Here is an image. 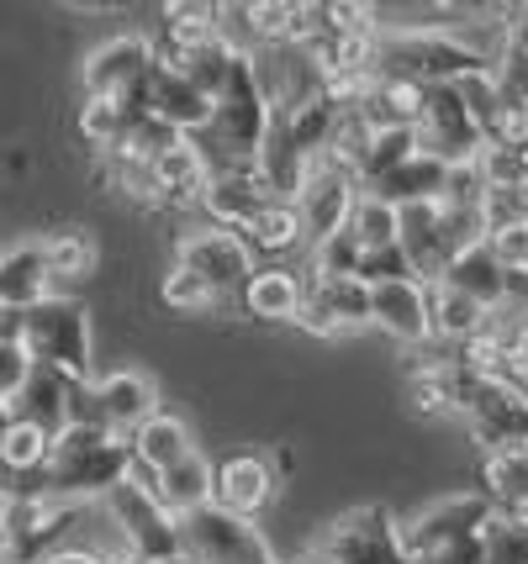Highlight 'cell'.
I'll return each mask as SVG.
<instances>
[{
    "label": "cell",
    "instance_id": "1",
    "mask_svg": "<svg viewBox=\"0 0 528 564\" xmlns=\"http://www.w3.org/2000/svg\"><path fill=\"white\" fill-rule=\"evenodd\" d=\"M492 69V53L471 48L454 32H433V26H380L376 37V74H397V79H418V85H460L465 74Z\"/></svg>",
    "mask_w": 528,
    "mask_h": 564
},
{
    "label": "cell",
    "instance_id": "2",
    "mask_svg": "<svg viewBox=\"0 0 528 564\" xmlns=\"http://www.w3.org/2000/svg\"><path fill=\"white\" fill-rule=\"evenodd\" d=\"M132 469V448L127 438L106 433V427H64L53 438L49 454V486L53 501H79V496H111Z\"/></svg>",
    "mask_w": 528,
    "mask_h": 564
},
{
    "label": "cell",
    "instance_id": "3",
    "mask_svg": "<svg viewBox=\"0 0 528 564\" xmlns=\"http://www.w3.org/2000/svg\"><path fill=\"white\" fill-rule=\"evenodd\" d=\"M22 348L32 365L58 369L64 380H90V317L69 295H49L22 312Z\"/></svg>",
    "mask_w": 528,
    "mask_h": 564
},
{
    "label": "cell",
    "instance_id": "4",
    "mask_svg": "<svg viewBox=\"0 0 528 564\" xmlns=\"http://www.w3.org/2000/svg\"><path fill=\"white\" fill-rule=\"evenodd\" d=\"M106 512L117 522V533L127 539V554L149 564L180 560V517L138 480H122L117 491L106 496Z\"/></svg>",
    "mask_w": 528,
    "mask_h": 564
},
{
    "label": "cell",
    "instance_id": "5",
    "mask_svg": "<svg viewBox=\"0 0 528 564\" xmlns=\"http://www.w3.org/2000/svg\"><path fill=\"white\" fill-rule=\"evenodd\" d=\"M412 132H418V153L439 159L444 170H465V164H476L486 153V138H481L476 117L465 111V100H460L454 85H433L428 90Z\"/></svg>",
    "mask_w": 528,
    "mask_h": 564
},
{
    "label": "cell",
    "instance_id": "6",
    "mask_svg": "<svg viewBox=\"0 0 528 564\" xmlns=\"http://www.w3.org/2000/svg\"><path fill=\"white\" fill-rule=\"evenodd\" d=\"M180 560L191 564H276L270 543L244 517H227L217 507L180 517Z\"/></svg>",
    "mask_w": 528,
    "mask_h": 564
},
{
    "label": "cell",
    "instance_id": "7",
    "mask_svg": "<svg viewBox=\"0 0 528 564\" xmlns=\"http://www.w3.org/2000/svg\"><path fill=\"white\" fill-rule=\"evenodd\" d=\"M323 564H412L402 549V528L386 507H354L323 533Z\"/></svg>",
    "mask_w": 528,
    "mask_h": 564
},
{
    "label": "cell",
    "instance_id": "8",
    "mask_svg": "<svg viewBox=\"0 0 528 564\" xmlns=\"http://www.w3.org/2000/svg\"><path fill=\"white\" fill-rule=\"evenodd\" d=\"M180 270L206 280L227 301V295H244V285H249V274L259 264H254V253L244 248L238 232H227V227H196V232L180 238Z\"/></svg>",
    "mask_w": 528,
    "mask_h": 564
},
{
    "label": "cell",
    "instance_id": "9",
    "mask_svg": "<svg viewBox=\"0 0 528 564\" xmlns=\"http://www.w3.org/2000/svg\"><path fill=\"white\" fill-rule=\"evenodd\" d=\"M460 417L471 422V438H476L486 454L524 448L528 443V391H518L513 380H476V391H471Z\"/></svg>",
    "mask_w": 528,
    "mask_h": 564
},
{
    "label": "cell",
    "instance_id": "10",
    "mask_svg": "<svg viewBox=\"0 0 528 564\" xmlns=\"http://www.w3.org/2000/svg\"><path fill=\"white\" fill-rule=\"evenodd\" d=\"M486 517H492V501L486 496H450V501H439V507H428L423 517H412L402 528V549L412 564H428L433 554H444L450 543L460 539H476L481 528H486Z\"/></svg>",
    "mask_w": 528,
    "mask_h": 564
},
{
    "label": "cell",
    "instance_id": "11",
    "mask_svg": "<svg viewBox=\"0 0 528 564\" xmlns=\"http://www.w3.org/2000/svg\"><path fill=\"white\" fill-rule=\"evenodd\" d=\"M297 322H302L306 333H317V338H338L349 327H365L370 322V285H359L354 274L306 270V301Z\"/></svg>",
    "mask_w": 528,
    "mask_h": 564
},
{
    "label": "cell",
    "instance_id": "12",
    "mask_svg": "<svg viewBox=\"0 0 528 564\" xmlns=\"http://www.w3.org/2000/svg\"><path fill=\"white\" fill-rule=\"evenodd\" d=\"M276 486H280L276 465L265 454H254V448H238V454L212 465V507L227 517H244V522H254L276 501Z\"/></svg>",
    "mask_w": 528,
    "mask_h": 564
},
{
    "label": "cell",
    "instance_id": "13",
    "mask_svg": "<svg viewBox=\"0 0 528 564\" xmlns=\"http://www.w3.org/2000/svg\"><path fill=\"white\" fill-rule=\"evenodd\" d=\"M69 501L53 496H6L0 501V539L11 543L17 564H43L53 554V543L64 533Z\"/></svg>",
    "mask_w": 528,
    "mask_h": 564
},
{
    "label": "cell",
    "instance_id": "14",
    "mask_svg": "<svg viewBox=\"0 0 528 564\" xmlns=\"http://www.w3.org/2000/svg\"><path fill=\"white\" fill-rule=\"evenodd\" d=\"M354 200H359V185H354L349 174L327 170V164H312L302 180V191H297V212H302V227H306V243L317 248L327 238H338L354 217Z\"/></svg>",
    "mask_w": 528,
    "mask_h": 564
},
{
    "label": "cell",
    "instance_id": "15",
    "mask_svg": "<svg viewBox=\"0 0 528 564\" xmlns=\"http://www.w3.org/2000/svg\"><path fill=\"white\" fill-rule=\"evenodd\" d=\"M153 69V43L149 37H111L101 48L85 58V96H111L127 100Z\"/></svg>",
    "mask_w": 528,
    "mask_h": 564
},
{
    "label": "cell",
    "instance_id": "16",
    "mask_svg": "<svg viewBox=\"0 0 528 564\" xmlns=\"http://www.w3.org/2000/svg\"><path fill=\"white\" fill-rule=\"evenodd\" d=\"M96 412H101L106 433L132 438L149 417H159V391L143 369H111L96 380Z\"/></svg>",
    "mask_w": 528,
    "mask_h": 564
},
{
    "label": "cell",
    "instance_id": "17",
    "mask_svg": "<svg viewBox=\"0 0 528 564\" xmlns=\"http://www.w3.org/2000/svg\"><path fill=\"white\" fill-rule=\"evenodd\" d=\"M270 185H265V174L259 164H244V170L233 174H212L202 191V212L212 217V227H227V232H244L265 206H270Z\"/></svg>",
    "mask_w": 528,
    "mask_h": 564
},
{
    "label": "cell",
    "instance_id": "18",
    "mask_svg": "<svg viewBox=\"0 0 528 564\" xmlns=\"http://www.w3.org/2000/svg\"><path fill=\"white\" fill-rule=\"evenodd\" d=\"M370 322L380 333L402 338V344H428L433 338V317H428V285L423 280H391L370 291Z\"/></svg>",
    "mask_w": 528,
    "mask_h": 564
},
{
    "label": "cell",
    "instance_id": "19",
    "mask_svg": "<svg viewBox=\"0 0 528 564\" xmlns=\"http://www.w3.org/2000/svg\"><path fill=\"white\" fill-rule=\"evenodd\" d=\"M223 6H196V0H175V6H164V26H159V37H153V64H164V69H180L191 53L212 43L217 32H223Z\"/></svg>",
    "mask_w": 528,
    "mask_h": 564
},
{
    "label": "cell",
    "instance_id": "20",
    "mask_svg": "<svg viewBox=\"0 0 528 564\" xmlns=\"http://www.w3.org/2000/svg\"><path fill=\"white\" fill-rule=\"evenodd\" d=\"M79 386H85V380H79ZM69 391H75V380H64L58 369L32 365L22 395L11 401V417H22V422H32V427H43L49 438H58V433L69 427Z\"/></svg>",
    "mask_w": 528,
    "mask_h": 564
},
{
    "label": "cell",
    "instance_id": "21",
    "mask_svg": "<svg viewBox=\"0 0 528 564\" xmlns=\"http://www.w3.org/2000/svg\"><path fill=\"white\" fill-rule=\"evenodd\" d=\"M302 301H306V280L297 270H285V264H265L244 285V312L259 322H297Z\"/></svg>",
    "mask_w": 528,
    "mask_h": 564
},
{
    "label": "cell",
    "instance_id": "22",
    "mask_svg": "<svg viewBox=\"0 0 528 564\" xmlns=\"http://www.w3.org/2000/svg\"><path fill=\"white\" fill-rule=\"evenodd\" d=\"M238 238H244V248H249L254 259L280 264V259H291L297 248H306V227H302V212H297L291 200H270Z\"/></svg>",
    "mask_w": 528,
    "mask_h": 564
},
{
    "label": "cell",
    "instance_id": "23",
    "mask_svg": "<svg viewBox=\"0 0 528 564\" xmlns=\"http://www.w3.org/2000/svg\"><path fill=\"white\" fill-rule=\"evenodd\" d=\"M370 196L386 200V206H397V212H402V206H428V200L450 196V170H444L439 159H428V153H412L402 170L386 174Z\"/></svg>",
    "mask_w": 528,
    "mask_h": 564
},
{
    "label": "cell",
    "instance_id": "24",
    "mask_svg": "<svg viewBox=\"0 0 528 564\" xmlns=\"http://www.w3.org/2000/svg\"><path fill=\"white\" fill-rule=\"evenodd\" d=\"M507 280H513V274L503 270V259L492 253V243H476L471 253H460L450 270H444V285L465 291L471 301H481L486 312H503L507 306Z\"/></svg>",
    "mask_w": 528,
    "mask_h": 564
},
{
    "label": "cell",
    "instance_id": "25",
    "mask_svg": "<svg viewBox=\"0 0 528 564\" xmlns=\"http://www.w3.org/2000/svg\"><path fill=\"white\" fill-rule=\"evenodd\" d=\"M49 259H43V243H22L0 259V306L11 312H26L37 301H49Z\"/></svg>",
    "mask_w": 528,
    "mask_h": 564
},
{
    "label": "cell",
    "instance_id": "26",
    "mask_svg": "<svg viewBox=\"0 0 528 564\" xmlns=\"http://www.w3.org/2000/svg\"><path fill=\"white\" fill-rule=\"evenodd\" d=\"M428 317H433V338H444V344H465V338H476L481 327H492V312L481 301H471L465 291L444 285V280L428 285Z\"/></svg>",
    "mask_w": 528,
    "mask_h": 564
},
{
    "label": "cell",
    "instance_id": "27",
    "mask_svg": "<svg viewBox=\"0 0 528 564\" xmlns=\"http://www.w3.org/2000/svg\"><path fill=\"white\" fill-rule=\"evenodd\" d=\"M127 448H132V465L153 469V475H164L170 465H180L196 443H191V427L180 417H170V412H159V417H149L132 438H127Z\"/></svg>",
    "mask_w": 528,
    "mask_h": 564
},
{
    "label": "cell",
    "instance_id": "28",
    "mask_svg": "<svg viewBox=\"0 0 528 564\" xmlns=\"http://www.w3.org/2000/svg\"><path fill=\"white\" fill-rule=\"evenodd\" d=\"M153 496H159L175 517H191V512H202V507H212V465H206L202 448H191L180 465L164 469Z\"/></svg>",
    "mask_w": 528,
    "mask_h": 564
},
{
    "label": "cell",
    "instance_id": "29",
    "mask_svg": "<svg viewBox=\"0 0 528 564\" xmlns=\"http://www.w3.org/2000/svg\"><path fill=\"white\" fill-rule=\"evenodd\" d=\"M153 180H159V206H196L206 191V164L191 143H180L153 164Z\"/></svg>",
    "mask_w": 528,
    "mask_h": 564
},
{
    "label": "cell",
    "instance_id": "30",
    "mask_svg": "<svg viewBox=\"0 0 528 564\" xmlns=\"http://www.w3.org/2000/svg\"><path fill=\"white\" fill-rule=\"evenodd\" d=\"M338 117H344V111H338L327 96H317V100H306V106H297L291 117H280V122H285L291 148L302 153L306 164H317V159L327 153V143H333V127H338Z\"/></svg>",
    "mask_w": 528,
    "mask_h": 564
},
{
    "label": "cell",
    "instance_id": "31",
    "mask_svg": "<svg viewBox=\"0 0 528 564\" xmlns=\"http://www.w3.org/2000/svg\"><path fill=\"white\" fill-rule=\"evenodd\" d=\"M132 122H138V111H127V100L85 96V106H79V138L90 148H101V153H117Z\"/></svg>",
    "mask_w": 528,
    "mask_h": 564
},
{
    "label": "cell",
    "instance_id": "32",
    "mask_svg": "<svg viewBox=\"0 0 528 564\" xmlns=\"http://www.w3.org/2000/svg\"><path fill=\"white\" fill-rule=\"evenodd\" d=\"M412 153H418V132H412V127L376 132V138H370V148H365V164H359V174H354V185H359V191H376L380 180H386L391 170H402Z\"/></svg>",
    "mask_w": 528,
    "mask_h": 564
},
{
    "label": "cell",
    "instance_id": "33",
    "mask_svg": "<svg viewBox=\"0 0 528 564\" xmlns=\"http://www.w3.org/2000/svg\"><path fill=\"white\" fill-rule=\"evenodd\" d=\"M233 64H238V48H233L223 32H217V37H212V43H202V48L191 53L175 74H185V79H191L206 100H217V96H223V85H227V74H233Z\"/></svg>",
    "mask_w": 528,
    "mask_h": 564
},
{
    "label": "cell",
    "instance_id": "34",
    "mask_svg": "<svg viewBox=\"0 0 528 564\" xmlns=\"http://www.w3.org/2000/svg\"><path fill=\"white\" fill-rule=\"evenodd\" d=\"M43 259H49V280H85L96 270V238L85 227H64L43 243Z\"/></svg>",
    "mask_w": 528,
    "mask_h": 564
},
{
    "label": "cell",
    "instance_id": "35",
    "mask_svg": "<svg viewBox=\"0 0 528 564\" xmlns=\"http://www.w3.org/2000/svg\"><path fill=\"white\" fill-rule=\"evenodd\" d=\"M481 496L497 507L513 496H528V443L524 448H503V454H486L481 465Z\"/></svg>",
    "mask_w": 528,
    "mask_h": 564
},
{
    "label": "cell",
    "instance_id": "36",
    "mask_svg": "<svg viewBox=\"0 0 528 564\" xmlns=\"http://www.w3.org/2000/svg\"><path fill=\"white\" fill-rule=\"evenodd\" d=\"M349 232L354 243L365 248H391L397 243V206H386V200H376L370 191H359V200H354V217H349Z\"/></svg>",
    "mask_w": 528,
    "mask_h": 564
},
{
    "label": "cell",
    "instance_id": "37",
    "mask_svg": "<svg viewBox=\"0 0 528 564\" xmlns=\"http://www.w3.org/2000/svg\"><path fill=\"white\" fill-rule=\"evenodd\" d=\"M185 138H180L170 122H159V117H138V122L127 127L122 148L111 153V159H132V164H159L170 148H180Z\"/></svg>",
    "mask_w": 528,
    "mask_h": 564
},
{
    "label": "cell",
    "instance_id": "38",
    "mask_svg": "<svg viewBox=\"0 0 528 564\" xmlns=\"http://www.w3.org/2000/svg\"><path fill=\"white\" fill-rule=\"evenodd\" d=\"M159 295H164V306H170V312H180V317H206V312H217V306H223V295L212 291L206 280H196L191 270H180V264L164 274Z\"/></svg>",
    "mask_w": 528,
    "mask_h": 564
},
{
    "label": "cell",
    "instance_id": "39",
    "mask_svg": "<svg viewBox=\"0 0 528 564\" xmlns=\"http://www.w3.org/2000/svg\"><path fill=\"white\" fill-rule=\"evenodd\" d=\"M481 564H528V533L503 522L497 507H492L486 528H481Z\"/></svg>",
    "mask_w": 528,
    "mask_h": 564
},
{
    "label": "cell",
    "instance_id": "40",
    "mask_svg": "<svg viewBox=\"0 0 528 564\" xmlns=\"http://www.w3.org/2000/svg\"><path fill=\"white\" fill-rule=\"evenodd\" d=\"M291 0H259V6H238V17L249 22V32L259 37V48H285L291 37Z\"/></svg>",
    "mask_w": 528,
    "mask_h": 564
},
{
    "label": "cell",
    "instance_id": "41",
    "mask_svg": "<svg viewBox=\"0 0 528 564\" xmlns=\"http://www.w3.org/2000/svg\"><path fill=\"white\" fill-rule=\"evenodd\" d=\"M454 365L465 369V375H476V380H503V369H507L503 333H497V327H481L476 338L460 344V359H454Z\"/></svg>",
    "mask_w": 528,
    "mask_h": 564
},
{
    "label": "cell",
    "instance_id": "42",
    "mask_svg": "<svg viewBox=\"0 0 528 564\" xmlns=\"http://www.w3.org/2000/svg\"><path fill=\"white\" fill-rule=\"evenodd\" d=\"M407 274H412V270H407V253L391 243V248H370V253H359V270H354V280L376 291V285H391V280H407Z\"/></svg>",
    "mask_w": 528,
    "mask_h": 564
},
{
    "label": "cell",
    "instance_id": "43",
    "mask_svg": "<svg viewBox=\"0 0 528 564\" xmlns=\"http://www.w3.org/2000/svg\"><path fill=\"white\" fill-rule=\"evenodd\" d=\"M359 253H365V248L354 243L349 232H338V238L317 243V253H312V274H354L359 270Z\"/></svg>",
    "mask_w": 528,
    "mask_h": 564
},
{
    "label": "cell",
    "instance_id": "44",
    "mask_svg": "<svg viewBox=\"0 0 528 564\" xmlns=\"http://www.w3.org/2000/svg\"><path fill=\"white\" fill-rule=\"evenodd\" d=\"M111 180L117 191H127L143 206H159V180H153V164H132V159H111Z\"/></svg>",
    "mask_w": 528,
    "mask_h": 564
},
{
    "label": "cell",
    "instance_id": "45",
    "mask_svg": "<svg viewBox=\"0 0 528 564\" xmlns=\"http://www.w3.org/2000/svg\"><path fill=\"white\" fill-rule=\"evenodd\" d=\"M26 375H32V359H26L22 344H0V406H11L22 395Z\"/></svg>",
    "mask_w": 528,
    "mask_h": 564
},
{
    "label": "cell",
    "instance_id": "46",
    "mask_svg": "<svg viewBox=\"0 0 528 564\" xmlns=\"http://www.w3.org/2000/svg\"><path fill=\"white\" fill-rule=\"evenodd\" d=\"M492 253L503 259L507 274H528V221L524 227H513V232H497V238H486Z\"/></svg>",
    "mask_w": 528,
    "mask_h": 564
},
{
    "label": "cell",
    "instance_id": "47",
    "mask_svg": "<svg viewBox=\"0 0 528 564\" xmlns=\"http://www.w3.org/2000/svg\"><path fill=\"white\" fill-rule=\"evenodd\" d=\"M503 53L528 58V6H518V11H513V22H507V32H503Z\"/></svg>",
    "mask_w": 528,
    "mask_h": 564
},
{
    "label": "cell",
    "instance_id": "48",
    "mask_svg": "<svg viewBox=\"0 0 528 564\" xmlns=\"http://www.w3.org/2000/svg\"><path fill=\"white\" fill-rule=\"evenodd\" d=\"M497 517H503V522H513V528H524V533H528V496L497 501Z\"/></svg>",
    "mask_w": 528,
    "mask_h": 564
},
{
    "label": "cell",
    "instance_id": "49",
    "mask_svg": "<svg viewBox=\"0 0 528 564\" xmlns=\"http://www.w3.org/2000/svg\"><path fill=\"white\" fill-rule=\"evenodd\" d=\"M43 564H106L101 554H85V549H53Z\"/></svg>",
    "mask_w": 528,
    "mask_h": 564
},
{
    "label": "cell",
    "instance_id": "50",
    "mask_svg": "<svg viewBox=\"0 0 528 564\" xmlns=\"http://www.w3.org/2000/svg\"><path fill=\"white\" fill-rule=\"evenodd\" d=\"M0 564H17V554H11V543L0 539Z\"/></svg>",
    "mask_w": 528,
    "mask_h": 564
},
{
    "label": "cell",
    "instance_id": "51",
    "mask_svg": "<svg viewBox=\"0 0 528 564\" xmlns=\"http://www.w3.org/2000/svg\"><path fill=\"white\" fill-rule=\"evenodd\" d=\"M6 422H11V406H0V433H6Z\"/></svg>",
    "mask_w": 528,
    "mask_h": 564
},
{
    "label": "cell",
    "instance_id": "52",
    "mask_svg": "<svg viewBox=\"0 0 528 564\" xmlns=\"http://www.w3.org/2000/svg\"><path fill=\"white\" fill-rule=\"evenodd\" d=\"M170 564H191V560H170Z\"/></svg>",
    "mask_w": 528,
    "mask_h": 564
}]
</instances>
